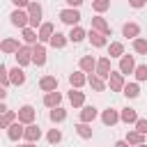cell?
<instances>
[{
	"mask_svg": "<svg viewBox=\"0 0 147 147\" xmlns=\"http://www.w3.org/2000/svg\"><path fill=\"white\" fill-rule=\"evenodd\" d=\"M23 136H25V140H28V142H34V140H39V138H41V129H39L37 124H28V126L23 129Z\"/></svg>",
	"mask_w": 147,
	"mask_h": 147,
	"instance_id": "cell-6",
	"label": "cell"
},
{
	"mask_svg": "<svg viewBox=\"0 0 147 147\" xmlns=\"http://www.w3.org/2000/svg\"><path fill=\"white\" fill-rule=\"evenodd\" d=\"M122 32H124V37H131V39H136V37H138V32H140V28H138L136 23H126Z\"/></svg>",
	"mask_w": 147,
	"mask_h": 147,
	"instance_id": "cell-26",
	"label": "cell"
},
{
	"mask_svg": "<svg viewBox=\"0 0 147 147\" xmlns=\"http://www.w3.org/2000/svg\"><path fill=\"white\" fill-rule=\"evenodd\" d=\"M11 2H14V5L18 7V9H21V7H28V5H30L28 0H11Z\"/></svg>",
	"mask_w": 147,
	"mask_h": 147,
	"instance_id": "cell-42",
	"label": "cell"
},
{
	"mask_svg": "<svg viewBox=\"0 0 147 147\" xmlns=\"http://www.w3.org/2000/svg\"><path fill=\"white\" fill-rule=\"evenodd\" d=\"M92 28H94L96 32H101V34H106V37L110 34V25H108V23H106V21H103L101 16H96V18H92Z\"/></svg>",
	"mask_w": 147,
	"mask_h": 147,
	"instance_id": "cell-13",
	"label": "cell"
},
{
	"mask_svg": "<svg viewBox=\"0 0 147 147\" xmlns=\"http://www.w3.org/2000/svg\"><path fill=\"white\" fill-rule=\"evenodd\" d=\"M67 5H71V7H80L83 5V0H64Z\"/></svg>",
	"mask_w": 147,
	"mask_h": 147,
	"instance_id": "cell-44",
	"label": "cell"
},
{
	"mask_svg": "<svg viewBox=\"0 0 147 147\" xmlns=\"http://www.w3.org/2000/svg\"><path fill=\"white\" fill-rule=\"evenodd\" d=\"M28 16H30V25L37 28V25L41 23V7H39L37 2H30V5H28Z\"/></svg>",
	"mask_w": 147,
	"mask_h": 147,
	"instance_id": "cell-2",
	"label": "cell"
},
{
	"mask_svg": "<svg viewBox=\"0 0 147 147\" xmlns=\"http://www.w3.org/2000/svg\"><path fill=\"white\" fill-rule=\"evenodd\" d=\"M90 41H92L94 46H106V34H101V32L92 30V32H90Z\"/></svg>",
	"mask_w": 147,
	"mask_h": 147,
	"instance_id": "cell-27",
	"label": "cell"
},
{
	"mask_svg": "<svg viewBox=\"0 0 147 147\" xmlns=\"http://www.w3.org/2000/svg\"><path fill=\"white\" fill-rule=\"evenodd\" d=\"M113 147H129V142H126V140H117Z\"/></svg>",
	"mask_w": 147,
	"mask_h": 147,
	"instance_id": "cell-45",
	"label": "cell"
},
{
	"mask_svg": "<svg viewBox=\"0 0 147 147\" xmlns=\"http://www.w3.org/2000/svg\"><path fill=\"white\" fill-rule=\"evenodd\" d=\"M108 55H110V57H119V55H124V46H122L119 41H113L110 48H108Z\"/></svg>",
	"mask_w": 147,
	"mask_h": 147,
	"instance_id": "cell-28",
	"label": "cell"
},
{
	"mask_svg": "<svg viewBox=\"0 0 147 147\" xmlns=\"http://www.w3.org/2000/svg\"><path fill=\"white\" fill-rule=\"evenodd\" d=\"M76 133H78L80 138H92V129L87 126V122H80V124L76 126Z\"/></svg>",
	"mask_w": 147,
	"mask_h": 147,
	"instance_id": "cell-33",
	"label": "cell"
},
{
	"mask_svg": "<svg viewBox=\"0 0 147 147\" xmlns=\"http://www.w3.org/2000/svg\"><path fill=\"white\" fill-rule=\"evenodd\" d=\"M0 48H2V53H16L21 46H18V41H16V39H5V41L0 44Z\"/></svg>",
	"mask_w": 147,
	"mask_h": 147,
	"instance_id": "cell-17",
	"label": "cell"
},
{
	"mask_svg": "<svg viewBox=\"0 0 147 147\" xmlns=\"http://www.w3.org/2000/svg\"><path fill=\"white\" fill-rule=\"evenodd\" d=\"M0 85H9V71H7V67L5 64H0Z\"/></svg>",
	"mask_w": 147,
	"mask_h": 147,
	"instance_id": "cell-39",
	"label": "cell"
},
{
	"mask_svg": "<svg viewBox=\"0 0 147 147\" xmlns=\"http://www.w3.org/2000/svg\"><path fill=\"white\" fill-rule=\"evenodd\" d=\"M92 7H94V11H106L110 7V0H94Z\"/></svg>",
	"mask_w": 147,
	"mask_h": 147,
	"instance_id": "cell-37",
	"label": "cell"
},
{
	"mask_svg": "<svg viewBox=\"0 0 147 147\" xmlns=\"http://www.w3.org/2000/svg\"><path fill=\"white\" fill-rule=\"evenodd\" d=\"M108 85H110L113 92H122V87H124V74L110 71V74H108Z\"/></svg>",
	"mask_w": 147,
	"mask_h": 147,
	"instance_id": "cell-1",
	"label": "cell"
},
{
	"mask_svg": "<svg viewBox=\"0 0 147 147\" xmlns=\"http://www.w3.org/2000/svg\"><path fill=\"white\" fill-rule=\"evenodd\" d=\"M39 87H41L44 92H53V90H57V78H55V76H44V78L39 80Z\"/></svg>",
	"mask_w": 147,
	"mask_h": 147,
	"instance_id": "cell-12",
	"label": "cell"
},
{
	"mask_svg": "<svg viewBox=\"0 0 147 147\" xmlns=\"http://www.w3.org/2000/svg\"><path fill=\"white\" fill-rule=\"evenodd\" d=\"M122 92H124L129 99H136V96L140 94V90H138V85H136V83H129V85H124V87H122Z\"/></svg>",
	"mask_w": 147,
	"mask_h": 147,
	"instance_id": "cell-29",
	"label": "cell"
},
{
	"mask_svg": "<svg viewBox=\"0 0 147 147\" xmlns=\"http://www.w3.org/2000/svg\"><path fill=\"white\" fill-rule=\"evenodd\" d=\"M85 80H87V78H85L83 74H78V71L69 76V83H71V87H80V85H85Z\"/></svg>",
	"mask_w": 147,
	"mask_h": 147,
	"instance_id": "cell-31",
	"label": "cell"
},
{
	"mask_svg": "<svg viewBox=\"0 0 147 147\" xmlns=\"http://www.w3.org/2000/svg\"><path fill=\"white\" fill-rule=\"evenodd\" d=\"M60 21H64L69 25H76L80 21V14H78V9H62L60 11Z\"/></svg>",
	"mask_w": 147,
	"mask_h": 147,
	"instance_id": "cell-4",
	"label": "cell"
},
{
	"mask_svg": "<svg viewBox=\"0 0 147 147\" xmlns=\"http://www.w3.org/2000/svg\"><path fill=\"white\" fill-rule=\"evenodd\" d=\"M96 117V108L94 106H85L83 113H80V122H92Z\"/></svg>",
	"mask_w": 147,
	"mask_h": 147,
	"instance_id": "cell-22",
	"label": "cell"
},
{
	"mask_svg": "<svg viewBox=\"0 0 147 147\" xmlns=\"http://www.w3.org/2000/svg\"><path fill=\"white\" fill-rule=\"evenodd\" d=\"M94 67H96V60H94L92 55H85V57L80 60V69H83V71L92 74V71H94Z\"/></svg>",
	"mask_w": 147,
	"mask_h": 147,
	"instance_id": "cell-18",
	"label": "cell"
},
{
	"mask_svg": "<svg viewBox=\"0 0 147 147\" xmlns=\"http://www.w3.org/2000/svg\"><path fill=\"white\" fill-rule=\"evenodd\" d=\"M94 69H96V76L99 78H108V74H110V57H101Z\"/></svg>",
	"mask_w": 147,
	"mask_h": 147,
	"instance_id": "cell-7",
	"label": "cell"
},
{
	"mask_svg": "<svg viewBox=\"0 0 147 147\" xmlns=\"http://www.w3.org/2000/svg\"><path fill=\"white\" fill-rule=\"evenodd\" d=\"M23 39H25L28 44H37V32H34L32 28H23Z\"/></svg>",
	"mask_w": 147,
	"mask_h": 147,
	"instance_id": "cell-36",
	"label": "cell"
},
{
	"mask_svg": "<svg viewBox=\"0 0 147 147\" xmlns=\"http://www.w3.org/2000/svg\"><path fill=\"white\" fill-rule=\"evenodd\" d=\"M51 34H53V25H51V23H44V25L39 28V32H37V39L48 41V39H51Z\"/></svg>",
	"mask_w": 147,
	"mask_h": 147,
	"instance_id": "cell-16",
	"label": "cell"
},
{
	"mask_svg": "<svg viewBox=\"0 0 147 147\" xmlns=\"http://www.w3.org/2000/svg\"><path fill=\"white\" fill-rule=\"evenodd\" d=\"M119 119H122V122H126V124H133V122L138 119V113H136L133 108H124V110H122V115H119Z\"/></svg>",
	"mask_w": 147,
	"mask_h": 147,
	"instance_id": "cell-19",
	"label": "cell"
},
{
	"mask_svg": "<svg viewBox=\"0 0 147 147\" xmlns=\"http://www.w3.org/2000/svg\"><path fill=\"white\" fill-rule=\"evenodd\" d=\"M133 71H136V78H138V80H147V64H140V67H136Z\"/></svg>",
	"mask_w": 147,
	"mask_h": 147,
	"instance_id": "cell-38",
	"label": "cell"
},
{
	"mask_svg": "<svg viewBox=\"0 0 147 147\" xmlns=\"http://www.w3.org/2000/svg\"><path fill=\"white\" fill-rule=\"evenodd\" d=\"M136 147H147V145H145V142H140V145H136Z\"/></svg>",
	"mask_w": 147,
	"mask_h": 147,
	"instance_id": "cell-49",
	"label": "cell"
},
{
	"mask_svg": "<svg viewBox=\"0 0 147 147\" xmlns=\"http://www.w3.org/2000/svg\"><path fill=\"white\" fill-rule=\"evenodd\" d=\"M69 101H71L74 106H83L85 94H83V92H78V90H71V92H69Z\"/></svg>",
	"mask_w": 147,
	"mask_h": 147,
	"instance_id": "cell-30",
	"label": "cell"
},
{
	"mask_svg": "<svg viewBox=\"0 0 147 147\" xmlns=\"http://www.w3.org/2000/svg\"><path fill=\"white\" fill-rule=\"evenodd\" d=\"M18 147H34V145H32V142H28V145H18Z\"/></svg>",
	"mask_w": 147,
	"mask_h": 147,
	"instance_id": "cell-48",
	"label": "cell"
},
{
	"mask_svg": "<svg viewBox=\"0 0 147 147\" xmlns=\"http://www.w3.org/2000/svg\"><path fill=\"white\" fill-rule=\"evenodd\" d=\"M60 140H62V133H60L57 129H51V131H48V142L55 145V142H60Z\"/></svg>",
	"mask_w": 147,
	"mask_h": 147,
	"instance_id": "cell-40",
	"label": "cell"
},
{
	"mask_svg": "<svg viewBox=\"0 0 147 147\" xmlns=\"http://www.w3.org/2000/svg\"><path fill=\"white\" fill-rule=\"evenodd\" d=\"M64 117H67V110H64V108H60V106H55V108L51 110V119H53V122H62Z\"/></svg>",
	"mask_w": 147,
	"mask_h": 147,
	"instance_id": "cell-32",
	"label": "cell"
},
{
	"mask_svg": "<svg viewBox=\"0 0 147 147\" xmlns=\"http://www.w3.org/2000/svg\"><path fill=\"white\" fill-rule=\"evenodd\" d=\"M126 142H129V145H140V142H142V133L129 131V133H126Z\"/></svg>",
	"mask_w": 147,
	"mask_h": 147,
	"instance_id": "cell-34",
	"label": "cell"
},
{
	"mask_svg": "<svg viewBox=\"0 0 147 147\" xmlns=\"http://www.w3.org/2000/svg\"><path fill=\"white\" fill-rule=\"evenodd\" d=\"M9 131H7V136H9V140H18L21 136H23V126H21V122L16 124V122H11L9 126H7Z\"/></svg>",
	"mask_w": 147,
	"mask_h": 147,
	"instance_id": "cell-15",
	"label": "cell"
},
{
	"mask_svg": "<svg viewBox=\"0 0 147 147\" xmlns=\"http://www.w3.org/2000/svg\"><path fill=\"white\" fill-rule=\"evenodd\" d=\"M87 83H90L92 90H96V92H103V90H106V83H103V78H99V76H90Z\"/></svg>",
	"mask_w": 147,
	"mask_h": 147,
	"instance_id": "cell-25",
	"label": "cell"
},
{
	"mask_svg": "<svg viewBox=\"0 0 147 147\" xmlns=\"http://www.w3.org/2000/svg\"><path fill=\"white\" fill-rule=\"evenodd\" d=\"M5 110H7V108H5V103H0V115H2Z\"/></svg>",
	"mask_w": 147,
	"mask_h": 147,
	"instance_id": "cell-47",
	"label": "cell"
},
{
	"mask_svg": "<svg viewBox=\"0 0 147 147\" xmlns=\"http://www.w3.org/2000/svg\"><path fill=\"white\" fill-rule=\"evenodd\" d=\"M136 131L145 136L147 133V119H136Z\"/></svg>",
	"mask_w": 147,
	"mask_h": 147,
	"instance_id": "cell-41",
	"label": "cell"
},
{
	"mask_svg": "<svg viewBox=\"0 0 147 147\" xmlns=\"http://www.w3.org/2000/svg\"><path fill=\"white\" fill-rule=\"evenodd\" d=\"M32 62H34L37 67H41V64L46 62V48H44L41 44H37V46L32 48Z\"/></svg>",
	"mask_w": 147,
	"mask_h": 147,
	"instance_id": "cell-9",
	"label": "cell"
},
{
	"mask_svg": "<svg viewBox=\"0 0 147 147\" xmlns=\"http://www.w3.org/2000/svg\"><path fill=\"white\" fill-rule=\"evenodd\" d=\"M14 119H16V113H14V110H5V113L0 115V129H7Z\"/></svg>",
	"mask_w": 147,
	"mask_h": 147,
	"instance_id": "cell-21",
	"label": "cell"
},
{
	"mask_svg": "<svg viewBox=\"0 0 147 147\" xmlns=\"http://www.w3.org/2000/svg\"><path fill=\"white\" fill-rule=\"evenodd\" d=\"M11 23L16 25V28H28V23H30V16L23 11V9H16V11H11Z\"/></svg>",
	"mask_w": 147,
	"mask_h": 147,
	"instance_id": "cell-3",
	"label": "cell"
},
{
	"mask_svg": "<svg viewBox=\"0 0 147 147\" xmlns=\"http://www.w3.org/2000/svg\"><path fill=\"white\" fill-rule=\"evenodd\" d=\"M129 5L138 9V7H142V5H145V0H129Z\"/></svg>",
	"mask_w": 147,
	"mask_h": 147,
	"instance_id": "cell-43",
	"label": "cell"
},
{
	"mask_svg": "<svg viewBox=\"0 0 147 147\" xmlns=\"http://www.w3.org/2000/svg\"><path fill=\"white\" fill-rule=\"evenodd\" d=\"M16 117H18L21 124H32V119H34V108H32V106H23V108L16 113Z\"/></svg>",
	"mask_w": 147,
	"mask_h": 147,
	"instance_id": "cell-5",
	"label": "cell"
},
{
	"mask_svg": "<svg viewBox=\"0 0 147 147\" xmlns=\"http://www.w3.org/2000/svg\"><path fill=\"white\" fill-rule=\"evenodd\" d=\"M133 69H136L133 57L131 55H122V60H119V74H131Z\"/></svg>",
	"mask_w": 147,
	"mask_h": 147,
	"instance_id": "cell-11",
	"label": "cell"
},
{
	"mask_svg": "<svg viewBox=\"0 0 147 147\" xmlns=\"http://www.w3.org/2000/svg\"><path fill=\"white\" fill-rule=\"evenodd\" d=\"M60 101H62V94H60V92H55V90H53V92H48V94L44 96V103H46L48 108H55V106H60Z\"/></svg>",
	"mask_w": 147,
	"mask_h": 147,
	"instance_id": "cell-14",
	"label": "cell"
},
{
	"mask_svg": "<svg viewBox=\"0 0 147 147\" xmlns=\"http://www.w3.org/2000/svg\"><path fill=\"white\" fill-rule=\"evenodd\" d=\"M7 96V90H5V85H0V101Z\"/></svg>",
	"mask_w": 147,
	"mask_h": 147,
	"instance_id": "cell-46",
	"label": "cell"
},
{
	"mask_svg": "<svg viewBox=\"0 0 147 147\" xmlns=\"http://www.w3.org/2000/svg\"><path fill=\"white\" fill-rule=\"evenodd\" d=\"M16 62L23 67V64H28V62H32V48H25V46H21L18 51H16Z\"/></svg>",
	"mask_w": 147,
	"mask_h": 147,
	"instance_id": "cell-8",
	"label": "cell"
},
{
	"mask_svg": "<svg viewBox=\"0 0 147 147\" xmlns=\"http://www.w3.org/2000/svg\"><path fill=\"white\" fill-rule=\"evenodd\" d=\"M133 51L140 55H147V39H136L133 41Z\"/></svg>",
	"mask_w": 147,
	"mask_h": 147,
	"instance_id": "cell-35",
	"label": "cell"
},
{
	"mask_svg": "<svg viewBox=\"0 0 147 147\" xmlns=\"http://www.w3.org/2000/svg\"><path fill=\"white\" fill-rule=\"evenodd\" d=\"M48 41H51V44H53V46H55V48H62V46H64V44H67V37H64V34H62V32H53V34H51V39H48Z\"/></svg>",
	"mask_w": 147,
	"mask_h": 147,
	"instance_id": "cell-24",
	"label": "cell"
},
{
	"mask_svg": "<svg viewBox=\"0 0 147 147\" xmlns=\"http://www.w3.org/2000/svg\"><path fill=\"white\" fill-rule=\"evenodd\" d=\"M9 83H11V85H23V83H25V71H23L21 67H14V69L9 71Z\"/></svg>",
	"mask_w": 147,
	"mask_h": 147,
	"instance_id": "cell-10",
	"label": "cell"
},
{
	"mask_svg": "<svg viewBox=\"0 0 147 147\" xmlns=\"http://www.w3.org/2000/svg\"><path fill=\"white\" fill-rule=\"evenodd\" d=\"M69 39H71L74 44L83 41V39H85V30H83V28H78V25H76V28H71V32H69Z\"/></svg>",
	"mask_w": 147,
	"mask_h": 147,
	"instance_id": "cell-23",
	"label": "cell"
},
{
	"mask_svg": "<svg viewBox=\"0 0 147 147\" xmlns=\"http://www.w3.org/2000/svg\"><path fill=\"white\" fill-rule=\"evenodd\" d=\"M101 119H103V124H106V126H113V124L119 119V115H117V110H103Z\"/></svg>",
	"mask_w": 147,
	"mask_h": 147,
	"instance_id": "cell-20",
	"label": "cell"
}]
</instances>
